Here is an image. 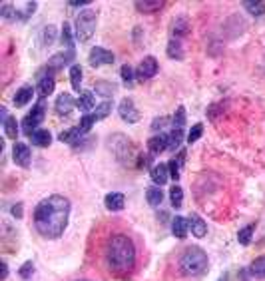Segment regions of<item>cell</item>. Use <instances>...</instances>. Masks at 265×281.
Segmentation results:
<instances>
[{"instance_id":"obj_3","label":"cell","mask_w":265,"mask_h":281,"mask_svg":"<svg viewBox=\"0 0 265 281\" xmlns=\"http://www.w3.org/2000/svg\"><path fill=\"white\" fill-rule=\"evenodd\" d=\"M180 270L184 276L188 278H194V276H202L206 270H208V254L198 248V246H192L188 248L182 258H180Z\"/></svg>"},{"instance_id":"obj_47","label":"cell","mask_w":265,"mask_h":281,"mask_svg":"<svg viewBox=\"0 0 265 281\" xmlns=\"http://www.w3.org/2000/svg\"><path fill=\"white\" fill-rule=\"evenodd\" d=\"M2 266V280H6L8 278V266L6 264H0Z\"/></svg>"},{"instance_id":"obj_45","label":"cell","mask_w":265,"mask_h":281,"mask_svg":"<svg viewBox=\"0 0 265 281\" xmlns=\"http://www.w3.org/2000/svg\"><path fill=\"white\" fill-rule=\"evenodd\" d=\"M90 4V0H72V2H68V6H72V8H78V6H88Z\"/></svg>"},{"instance_id":"obj_8","label":"cell","mask_w":265,"mask_h":281,"mask_svg":"<svg viewBox=\"0 0 265 281\" xmlns=\"http://www.w3.org/2000/svg\"><path fill=\"white\" fill-rule=\"evenodd\" d=\"M118 114H120V118H122L124 122H128V124H136V122L140 120V112L136 110L132 98H124V100L120 102Z\"/></svg>"},{"instance_id":"obj_30","label":"cell","mask_w":265,"mask_h":281,"mask_svg":"<svg viewBox=\"0 0 265 281\" xmlns=\"http://www.w3.org/2000/svg\"><path fill=\"white\" fill-rule=\"evenodd\" d=\"M70 82H72V88L80 92V86H82V68L78 64H74L70 68Z\"/></svg>"},{"instance_id":"obj_34","label":"cell","mask_w":265,"mask_h":281,"mask_svg":"<svg viewBox=\"0 0 265 281\" xmlns=\"http://www.w3.org/2000/svg\"><path fill=\"white\" fill-rule=\"evenodd\" d=\"M182 140H184V132H182V130H178V128H174V130H172V134H170V146H168V150L176 152V150L180 148Z\"/></svg>"},{"instance_id":"obj_24","label":"cell","mask_w":265,"mask_h":281,"mask_svg":"<svg viewBox=\"0 0 265 281\" xmlns=\"http://www.w3.org/2000/svg\"><path fill=\"white\" fill-rule=\"evenodd\" d=\"M168 56L172 58V60H184V46H182V42L180 40H170V44H168Z\"/></svg>"},{"instance_id":"obj_28","label":"cell","mask_w":265,"mask_h":281,"mask_svg":"<svg viewBox=\"0 0 265 281\" xmlns=\"http://www.w3.org/2000/svg\"><path fill=\"white\" fill-rule=\"evenodd\" d=\"M170 202H172V206H174L176 210L182 208V204H184V192H182L180 186H172V188H170Z\"/></svg>"},{"instance_id":"obj_13","label":"cell","mask_w":265,"mask_h":281,"mask_svg":"<svg viewBox=\"0 0 265 281\" xmlns=\"http://www.w3.org/2000/svg\"><path fill=\"white\" fill-rule=\"evenodd\" d=\"M150 178H152V182H154L156 186H164V184L168 182V178H170L168 164H156V166H152Z\"/></svg>"},{"instance_id":"obj_26","label":"cell","mask_w":265,"mask_h":281,"mask_svg":"<svg viewBox=\"0 0 265 281\" xmlns=\"http://www.w3.org/2000/svg\"><path fill=\"white\" fill-rule=\"evenodd\" d=\"M250 272H252V276H254V278H258V280H265V256H260V258H256V260H254V264H252Z\"/></svg>"},{"instance_id":"obj_18","label":"cell","mask_w":265,"mask_h":281,"mask_svg":"<svg viewBox=\"0 0 265 281\" xmlns=\"http://www.w3.org/2000/svg\"><path fill=\"white\" fill-rule=\"evenodd\" d=\"M54 86H56V82H54L52 76H42L40 82H38V86H36V90H38L40 98H48L54 92Z\"/></svg>"},{"instance_id":"obj_23","label":"cell","mask_w":265,"mask_h":281,"mask_svg":"<svg viewBox=\"0 0 265 281\" xmlns=\"http://www.w3.org/2000/svg\"><path fill=\"white\" fill-rule=\"evenodd\" d=\"M94 90H96V94H100V96H104V98H110V96H114V92H116V86H114L112 82L98 80V82L94 84Z\"/></svg>"},{"instance_id":"obj_9","label":"cell","mask_w":265,"mask_h":281,"mask_svg":"<svg viewBox=\"0 0 265 281\" xmlns=\"http://www.w3.org/2000/svg\"><path fill=\"white\" fill-rule=\"evenodd\" d=\"M30 158H32L30 148H28L26 144H22V142H16L14 148H12V160L16 162V166L28 168V166H30Z\"/></svg>"},{"instance_id":"obj_31","label":"cell","mask_w":265,"mask_h":281,"mask_svg":"<svg viewBox=\"0 0 265 281\" xmlns=\"http://www.w3.org/2000/svg\"><path fill=\"white\" fill-rule=\"evenodd\" d=\"M80 136H82L80 128H78V126H74V128H70V130L62 132V134L58 136V140H60V142H66V144H74V142L78 140Z\"/></svg>"},{"instance_id":"obj_19","label":"cell","mask_w":265,"mask_h":281,"mask_svg":"<svg viewBox=\"0 0 265 281\" xmlns=\"http://www.w3.org/2000/svg\"><path fill=\"white\" fill-rule=\"evenodd\" d=\"M32 96H34V88L32 86H22L18 92H16V96H14V106H26L30 100H32Z\"/></svg>"},{"instance_id":"obj_46","label":"cell","mask_w":265,"mask_h":281,"mask_svg":"<svg viewBox=\"0 0 265 281\" xmlns=\"http://www.w3.org/2000/svg\"><path fill=\"white\" fill-rule=\"evenodd\" d=\"M12 216H14V218H22V206H20V204L12 208Z\"/></svg>"},{"instance_id":"obj_4","label":"cell","mask_w":265,"mask_h":281,"mask_svg":"<svg viewBox=\"0 0 265 281\" xmlns=\"http://www.w3.org/2000/svg\"><path fill=\"white\" fill-rule=\"evenodd\" d=\"M96 22H98L96 10H92V8L82 10L76 16V38L80 42H88L96 32Z\"/></svg>"},{"instance_id":"obj_21","label":"cell","mask_w":265,"mask_h":281,"mask_svg":"<svg viewBox=\"0 0 265 281\" xmlns=\"http://www.w3.org/2000/svg\"><path fill=\"white\" fill-rule=\"evenodd\" d=\"M30 140L34 146H38V148H48L50 144H52V134L48 132V130H36L32 136H30Z\"/></svg>"},{"instance_id":"obj_42","label":"cell","mask_w":265,"mask_h":281,"mask_svg":"<svg viewBox=\"0 0 265 281\" xmlns=\"http://www.w3.org/2000/svg\"><path fill=\"white\" fill-rule=\"evenodd\" d=\"M180 166H182V164H180L176 158L168 162V170H170V176H172L174 180H180Z\"/></svg>"},{"instance_id":"obj_20","label":"cell","mask_w":265,"mask_h":281,"mask_svg":"<svg viewBox=\"0 0 265 281\" xmlns=\"http://www.w3.org/2000/svg\"><path fill=\"white\" fill-rule=\"evenodd\" d=\"M76 108H80L82 112H90L92 108H96V100H94V94L92 92H84L80 94V98L76 100Z\"/></svg>"},{"instance_id":"obj_29","label":"cell","mask_w":265,"mask_h":281,"mask_svg":"<svg viewBox=\"0 0 265 281\" xmlns=\"http://www.w3.org/2000/svg\"><path fill=\"white\" fill-rule=\"evenodd\" d=\"M254 232H256V226H254V224L242 228L240 234H238V242H240L242 246H250V244H252V236H254Z\"/></svg>"},{"instance_id":"obj_39","label":"cell","mask_w":265,"mask_h":281,"mask_svg":"<svg viewBox=\"0 0 265 281\" xmlns=\"http://www.w3.org/2000/svg\"><path fill=\"white\" fill-rule=\"evenodd\" d=\"M184 124H186V110H184V106H180L178 112H176V116H174V128L182 130Z\"/></svg>"},{"instance_id":"obj_6","label":"cell","mask_w":265,"mask_h":281,"mask_svg":"<svg viewBox=\"0 0 265 281\" xmlns=\"http://www.w3.org/2000/svg\"><path fill=\"white\" fill-rule=\"evenodd\" d=\"M114 60H116L114 54L110 50H106V48H100V46L92 48L90 56H88V62L94 68H100V66H106V64H114Z\"/></svg>"},{"instance_id":"obj_49","label":"cell","mask_w":265,"mask_h":281,"mask_svg":"<svg viewBox=\"0 0 265 281\" xmlns=\"http://www.w3.org/2000/svg\"><path fill=\"white\" fill-rule=\"evenodd\" d=\"M78 281H86V280H78Z\"/></svg>"},{"instance_id":"obj_37","label":"cell","mask_w":265,"mask_h":281,"mask_svg":"<svg viewBox=\"0 0 265 281\" xmlns=\"http://www.w3.org/2000/svg\"><path fill=\"white\" fill-rule=\"evenodd\" d=\"M62 44H66L68 46V50H72V28H70V24L68 22H64V26H62Z\"/></svg>"},{"instance_id":"obj_25","label":"cell","mask_w":265,"mask_h":281,"mask_svg":"<svg viewBox=\"0 0 265 281\" xmlns=\"http://www.w3.org/2000/svg\"><path fill=\"white\" fill-rule=\"evenodd\" d=\"M146 200H148V204H150L152 208H158V206L164 202V192H162V188H150V190L146 192Z\"/></svg>"},{"instance_id":"obj_17","label":"cell","mask_w":265,"mask_h":281,"mask_svg":"<svg viewBox=\"0 0 265 281\" xmlns=\"http://www.w3.org/2000/svg\"><path fill=\"white\" fill-rule=\"evenodd\" d=\"M188 222H190V230H192V234H194L196 238H206V234H208V226H206V222H204L198 214L190 216Z\"/></svg>"},{"instance_id":"obj_33","label":"cell","mask_w":265,"mask_h":281,"mask_svg":"<svg viewBox=\"0 0 265 281\" xmlns=\"http://www.w3.org/2000/svg\"><path fill=\"white\" fill-rule=\"evenodd\" d=\"M0 16H2L4 20H18L16 8H14L12 4H8V2H4V4L0 6Z\"/></svg>"},{"instance_id":"obj_48","label":"cell","mask_w":265,"mask_h":281,"mask_svg":"<svg viewBox=\"0 0 265 281\" xmlns=\"http://www.w3.org/2000/svg\"><path fill=\"white\" fill-rule=\"evenodd\" d=\"M218 281H228V276H224V278H220Z\"/></svg>"},{"instance_id":"obj_5","label":"cell","mask_w":265,"mask_h":281,"mask_svg":"<svg viewBox=\"0 0 265 281\" xmlns=\"http://www.w3.org/2000/svg\"><path fill=\"white\" fill-rule=\"evenodd\" d=\"M44 112H46V108H44V102H38L36 106H32V112L22 120V132L26 134V136H32L34 132H36V128L42 124V120H44Z\"/></svg>"},{"instance_id":"obj_27","label":"cell","mask_w":265,"mask_h":281,"mask_svg":"<svg viewBox=\"0 0 265 281\" xmlns=\"http://www.w3.org/2000/svg\"><path fill=\"white\" fill-rule=\"evenodd\" d=\"M110 112H112V102H108V100H106V102H102V104H98V106H96V110H94V114H92V116H94V120L98 122V120L108 118V116H110Z\"/></svg>"},{"instance_id":"obj_35","label":"cell","mask_w":265,"mask_h":281,"mask_svg":"<svg viewBox=\"0 0 265 281\" xmlns=\"http://www.w3.org/2000/svg\"><path fill=\"white\" fill-rule=\"evenodd\" d=\"M244 6H246L252 14H258V16H260V14H265V0H256V2H250V0H248V2H244Z\"/></svg>"},{"instance_id":"obj_1","label":"cell","mask_w":265,"mask_h":281,"mask_svg":"<svg viewBox=\"0 0 265 281\" xmlns=\"http://www.w3.org/2000/svg\"><path fill=\"white\" fill-rule=\"evenodd\" d=\"M70 218V202L64 196H48L34 210V228L46 240H58Z\"/></svg>"},{"instance_id":"obj_36","label":"cell","mask_w":265,"mask_h":281,"mask_svg":"<svg viewBox=\"0 0 265 281\" xmlns=\"http://www.w3.org/2000/svg\"><path fill=\"white\" fill-rule=\"evenodd\" d=\"M94 116L92 114H84L82 116V120H80V124H78V128H80V132H82V136L86 134V132H90V128L94 126Z\"/></svg>"},{"instance_id":"obj_41","label":"cell","mask_w":265,"mask_h":281,"mask_svg":"<svg viewBox=\"0 0 265 281\" xmlns=\"http://www.w3.org/2000/svg\"><path fill=\"white\" fill-rule=\"evenodd\" d=\"M120 74H122V80H124L126 84H132V80L136 78V74H134V70L130 64H124V66L120 68Z\"/></svg>"},{"instance_id":"obj_44","label":"cell","mask_w":265,"mask_h":281,"mask_svg":"<svg viewBox=\"0 0 265 281\" xmlns=\"http://www.w3.org/2000/svg\"><path fill=\"white\" fill-rule=\"evenodd\" d=\"M166 124H168V118H164V116H162V118H156L154 124H152V130H154V132H156V130H162Z\"/></svg>"},{"instance_id":"obj_32","label":"cell","mask_w":265,"mask_h":281,"mask_svg":"<svg viewBox=\"0 0 265 281\" xmlns=\"http://www.w3.org/2000/svg\"><path fill=\"white\" fill-rule=\"evenodd\" d=\"M2 126H4V134H6V138L14 140V138L18 136V122H16V118H8Z\"/></svg>"},{"instance_id":"obj_40","label":"cell","mask_w":265,"mask_h":281,"mask_svg":"<svg viewBox=\"0 0 265 281\" xmlns=\"http://www.w3.org/2000/svg\"><path fill=\"white\" fill-rule=\"evenodd\" d=\"M202 134H204V126H202V124H196V126L190 130V134H188L186 140L190 142V144H194V142H198L202 138Z\"/></svg>"},{"instance_id":"obj_16","label":"cell","mask_w":265,"mask_h":281,"mask_svg":"<svg viewBox=\"0 0 265 281\" xmlns=\"http://www.w3.org/2000/svg\"><path fill=\"white\" fill-rule=\"evenodd\" d=\"M188 230H190V222L184 218V216H176L174 222H172V232L178 240H184L188 236Z\"/></svg>"},{"instance_id":"obj_11","label":"cell","mask_w":265,"mask_h":281,"mask_svg":"<svg viewBox=\"0 0 265 281\" xmlns=\"http://www.w3.org/2000/svg\"><path fill=\"white\" fill-rule=\"evenodd\" d=\"M74 60V50H66V52H58L48 60V70H62L66 64H70Z\"/></svg>"},{"instance_id":"obj_14","label":"cell","mask_w":265,"mask_h":281,"mask_svg":"<svg viewBox=\"0 0 265 281\" xmlns=\"http://www.w3.org/2000/svg\"><path fill=\"white\" fill-rule=\"evenodd\" d=\"M104 204H106V210H110V212H122L124 206H126V198L120 192H112V194L106 196Z\"/></svg>"},{"instance_id":"obj_22","label":"cell","mask_w":265,"mask_h":281,"mask_svg":"<svg viewBox=\"0 0 265 281\" xmlns=\"http://www.w3.org/2000/svg\"><path fill=\"white\" fill-rule=\"evenodd\" d=\"M164 0H138L134 6L140 10V12H156L160 8H164Z\"/></svg>"},{"instance_id":"obj_7","label":"cell","mask_w":265,"mask_h":281,"mask_svg":"<svg viewBox=\"0 0 265 281\" xmlns=\"http://www.w3.org/2000/svg\"><path fill=\"white\" fill-rule=\"evenodd\" d=\"M158 74V60L154 58V56H146L142 62H140V66L136 68V78L138 80H150V78H154Z\"/></svg>"},{"instance_id":"obj_43","label":"cell","mask_w":265,"mask_h":281,"mask_svg":"<svg viewBox=\"0 0 265 281\" xmlns=\"http://www.w3.org/2000/svg\"><path fill=\"white\" fill-rule=\"evenodd\" d=\"M32 272H34V264H32V262H26V264L20 268V278L28 280V278L32 276Z\"/></svg>"},{"instance_id":"obj_12","label":"cell","mask_w":265,"mask_h":281,"mask_svg":"<svg viewBox=\"0 0 265 281\" xmlns=\"http://www.w3.org/2000/svg\"><path fill=\"white\" fill-rule=\"evenodd\" d=\"M168 146H170V134H156L154 138L148 140V150L152 156L162 154L164 150H168Z\"/></svg>"},{"instance_id":"obj_38","label":"cell","mask_w":265,"mask_h":281,"mask_svg":"<svg viewBox=\"0 0 265 281\" xmlns=\"http://www.w3.org/2000/svg\"><path fill=\"white\" fill-rule=\"evenodd\" d=\"M44 38H42V42H44V46H50V44H54V40H56V28L54 26H48V28H44V34H42Z\"/></svg>"},{"instance_id":"obj_15","label":"cell","mask_w":265,"mask_h":281,"mask_svg":"<svg viewBox=\"0 0 265 281\" xmlns=\"http://www.w3.org/2000/svg\"><path fill=\"white\" fill-rule=\"evenodd\" d=\"M172 34L176 36V40L182 38V36H186V34H190V20L186 16L174 18V22H172Z\"/></svg>"},{"instance_id":"obj_10","label":"cell","mask_w":265,"mask_h":281,"mask_svg":"<svg viewBox=\"0 0 265 281\" xmlns=\"http://www.w3.org/2000/svg\"><path fill=\"white\" fill-rule=\"evenodd\" d=\"M56 112L60 114V116H68L74 108H76V100L72 98V94H68V92H62L58 98H56Z\"/></svg>"},{"instance_id":"obj_2","label":"cell","mask_w":265,"mask_h":281,"mask_svg":"<svg viewBox=\"0 0 265 281\" xmlns=\"http://www.w3.org/2000/svg\"><path fill=\"white\" fill-rule=\"evenodd\" d=\"M106 264L110 268L112 274L116 276H126L130 274L136 266V248L134 242L124 236V234H116L108 240L106 244Z\"/></svg>"}]
</instances>
